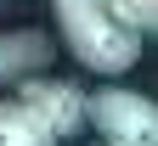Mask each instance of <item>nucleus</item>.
Here are the masks:
<instances>
[{"label":"nucleus","mask_w":158,"mask_h":146,"mask_svg":"<svg viewBox=\"0 0 158 146\" xmlns=\"http://www.w3.org/2000/svg\"><path fill=\"white\" fill-rule=\"evenodd\" d=\"M45 62H51V39L40 34V28L0 34V85H23V79L45 73Z\"/></svg>","instance_id":"nucleus-4"},{"label":"nucleus","mask_w":158,"mask_h":146,"mask_svg":"<svg viewBox=\"0 0 158 146\" xmlns=\"http://www.w3.org/2000/svg\"><path fill=\"white\" fill-rule=\"evenodd\" d=\"M51 11H56V28H62V45L90 73L118 79V73H130L141 62V39L147 34H135L107 0H51Z\"/></svg>","instance_id":"nucleus-1"},{"label":"nucleus","mask_w":158,"mask_h":146,"mask_svg":"<svg viewBox=\"0 0 158 146\" xmlns=\"http://www.w3.org/2000/svg\"><path fill=\"white\" fill-rule=\"evenodd\" d=\"M107 6L124 17L135 34H152V28H158V0H107Z\"/></svg>","instance_id":"nucleus-6"},{"label":"nucleus","mask_w":158,"mask_h":146,"mask_svg":"<svg viewBox=\"0 0 158 146\" xmlns=\"http://www.w3.org/2000/svg\"><path fill=\"white\" fill-rule=\"evenodd\" d=\"M0 146H56V135L11 96V101H0Z\"/></svg>","instance_id":"nucleus-5"},{"label":"nucleus","mask_w":158,"mask_h":146,"mask_svg":"<svg viewBox=\"0 0 158 146\" xmlns=\"http://www.w3.org/2000/svg\"><path fill=\"white\" fill-rule=\"evenodd\" d=\"M17 101L45 124V129L56 135V140H68V135H79L85 129V90H73V85H62V79H23L17 85Z\"/></svg>","instance_id":"nucleus-3"},{"label":"nucleus","mask_w":158,"mask_h":146,"mask_svg":"<svg viewBox=\"0 0 158 146\" xmlns=\"http://www.w3.org/2000/svg\"><path fill=\"white\" fill-rule=\"evenodd\" d=\"M85 124L102 135V146H158V107L141 90L102 85L85 96Z\"/></svg>","instance_id":"nucleus-2"}]
</instances>
